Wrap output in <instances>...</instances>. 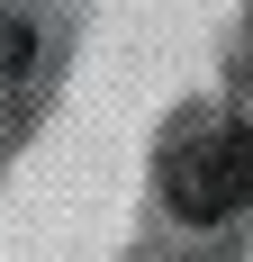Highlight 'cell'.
Wrapping results in <instances>:
<instances>
[{"label":"cell","instance_id":"cell-1","mask_svg":"<svg viewBox=\"0 0 253 262\" xmlns=\"http://www.w3.org/2000/svg\"><path fill=\"white\" fill-rule=\"evenodd\" d=\"M163 190H172V208L190 226H217L253 199V136L235 118H199V127H181V145L163 154Z\"/></svg>","mask_w":253,"mask_h":262}]
</instances>
